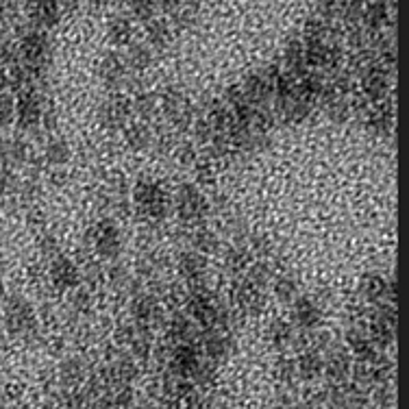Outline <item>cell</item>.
<instances>
[{"label": "cell", "instance_id": "6da1fadb", "mask_svg": "<svg viewBox=\"0 0 409 409\" xmlns=\"http://www.w3.org/2000/svg\"><path fill=\"white\" fill-rule=\"evenodd\" d=\"M133 203L141 216L148 220H164L170 211V199L166 190L155 181H137L133 187Z\"/></svg>", "mask_w": 409, "mask_h": 409}, {"label": "cell", "instance_id": "7a4b0ae2", "mask_svg": "<svg viewBox=\"0 0 409 409\" xmlns=\"http://www.w3.org/2000/svg\"><path fill=\"white\" fill-rule=\"evenodd\" d=\"M174 207L179 211V218L185 222H199L207 213V201L194 185H181L176 192Z\"/></svg>", "mask_w": 409, "mask_h": 409}, {"label": "cell", "instance_id": "3957f363", "mask_svg": "<svg viewBox=\"0 0 409 409\" xmlns=\"http://www.w3.org/2000/svg\"><path fill=\"white\" fill-rule=\"evenodd\" d=\"M360 77H362V90L370 100L381 102L387 96L389 79H387V70L381 63H377L375 59H372L360 72Z\"/></svg>", "mask_w": 409, "mask_h": 409}, {"label": "cell", "instance_id": "277c9868", "mask_svg": "<svg viewBox=\"0 0 409 409\" xmlns=\"http://www.w3.org/2000/svg\"><path fill=\"white\" fill-rule=\"evenodd\" d=\"M94 248L102 259H116L122 242H120V231L111 220H102L94 226Z\"/></svg>", "mask_w": 409, "mask_h": 409}, {"label": "cell", "instance_id": "5b68a950", "mask_svg": "<svg viewBox=\"0 0 409 409\" xmlns=\"http://www.w3.org/2000/svg\"><path fill=\"white\" fill-rule=\"evenodd\" d=\"M22 55L26 59V63L31 65V72L40 75L42 70L46 68V57H48V40L46 35L35 31L31 33L29 38L22 44Z\"/></svg>", "mask_w": 409, "mask_h": 409}, {"label": "cell", "instance_id": "8992f818", "mask_svg": "<svg viewBox=\"0 0 409 409\" xmlns=\"http://www.w3.org/2000/svg\"><path fill=\"white\" fill-rule=\"evenodd\" d=\"M50 279H52V283H55L57 290H72V288L79 286L81 272L68 257L59 255L50 265Z\"/></svg>", "mask_w": 409, "mask_h": 409}, {"label": "cell", "instance_id": "52a82bcc", "mask_svg": "<svg viewBox=\"0 0 409 409\" xmlns=\"http://www.w3.org/2000/svg\"><path fill=\"white\" fill-rule=\"evenodd\" d=\"M346 340H348V346L350 350L355 353V357H357L362 364H372V362H377V348L375 344L370 342V337H368V331H364L362 327H353L346 335Z\"/></svg>", "mask_w": 409, "mask_h": 409}, {"label": "cell", "instance_id": "ba28073f", "mask_svg": "<svg viewBox=\"0 0 409 409\" xmlns=\"http://www.w3.org/2000/svg\"><path fill=\"white\" fill-rule=\"evenodd\" d=\"M129 114H131V107L129 102L124 100V98H109V100H105L102 107H100V122L105 124V127H124L129 120Z\"/></svg>", "mask_w": 409, "mask_h": 409}, {"label": "cell", "instance_id": "9c48e42d", "mask_svg": "<svg viewBox=\"0 0 409 409\" xmlns=\"http://www.w3.org/2000/svg\"><path fill=\"white\" fill-rule=\"evenodd\" d=\"M294 320L300 329L311 331L323 323V311H320V307L311 298H298L294 305Z\"/></svg>", "mask_w": 409, "mask_h": 409}, {"label": "cell", "instance_id": "30bf717a", "mask_svg": "<svg viewBox=\"0 0 409 409\" xmlns=\"http://www.w3.org/2000/svg\"><path fill=\"white\" fill-rule=\"evenodd\" d=\"M385 288L387 279L377 272H368L360 279V296L368 303H381L385 298Z\"/></svg>", "mask_w": 409, "mask_h": 409}, {"label": "cell", "instance_id": "8fae6325", "mask_svg": "<svg viewBox=\"0 0 409 409\" xmlns=\"http://www.w3.org/2000/svg\"><path fill=\"white\" fill-rule=\"evenodd\" d=\"M127 75V65H124V59L116 52H109L102 61H100V79L109 85V87H118Z\"/></svg>", "mask_w": 409, "mask_h": 409}, {"label": "cell", "instance_id": "7c38bea8", "mask_svg": "<svg viewBox=\"0 0 409 409\" xmlns=\"http://www.w3.org/2000/svg\"><path fill=\"white\" fill-rule=\"evenodd\" d=\"M172 366L179 375H192L199 368V353L194 344H179L176 346V353L172 357Z\"/></svg>", "mask_w": 409, "mask_h": 409}, {"label": "cell", "instance_id": "4fadbf2b", "mask_svg": "<svg viewBox=\"0 0 409 409\" xmlns=\"http://www.w3.org/2000/svg\"><path fill=\"white\" fill-rule=\"evenodd\" d=\"M157 314H159V307L155 303V296H151V294L135 296V300H133V318L137 320V325L141 329H146L153 323V318Z\"/></svg>", "mask_w": 409, "mask_h": 409}, {"label": "cell", "instance_id": "5bb4252c", "mask_svg": "<svg viewBox=\"0 0 409 409\" xmlns=\"http://www.w3.org/2000/svg\"><path fill=\"white\" fill-rule=\"evenodd\" d=\"M203 348L207 353V357H211L213 362H220L231 350V340H229V335H224L220 331H209L203 337Z\"/></svg>", "mask_w": 409, "mask_h": 409}, {"label": "cell", "instance_id": "9a60e30c", "mask_svg": "<svg viewBox=\"0 0 409 409\" xmlns=\"http://www.w3.org/2000/svg\"><path fill=\"white\" fill-rule=\"evenodd\" d=\"M61 17V7L55 3H40L33 7V20L40 29H50L59 22Z\"/></svg>", "mask_w": 409, "mask_h": 409}, {"label": "cell", "instance_id": "2e32d148", "mask_svg": "<svg viewBox=\"0 0 409 409\" xmlns=\"http://www.w3.org/2000/svg\"><path fill=\"white\" fill-rule=\"evenodd\" d=\"M362 22L366 24V29H368L370 33L379 31V29L387 22V5H383V3L364 5Z\"/></svg>", "mask_w": 409, "mask_h": 409}, {"label": "cell", "instance_id": "e0dca14e", "mask_svg": "<svg viewBox=\"0 0 409 409\" xmlns=\"http://www.w3.org/2000/svg\"><path fill=\"white\" fill-rule=\"evenodd\" d=\"M146 40H148V48H164L170 42V26L166 20H151L146 24Z\"/></svg>", "mask_w": 409, "mask_h": 409}, {"label": "cell", "instance_id": "ac0fdd59", "mask_svg": "<svg viewBox=\"0 0 409 409\" xmlns=\"http://www.w3.org/2000/svg\"><path fill=\"white\" fill-rule=\"evenodd\" d=\"M42 118V105L35 94H24L20 100V120L24 127H35Z\"/></svg>", "mask_w": 409, "mask_h": 409}, {"label": "cell", "instance_id": "d6986e66", "mask_svg": "<svg viewBox=\"0 0 409 409\" xmlns=\"http://www.w3.org/2000/svg\"><path fill=\"white\" fill-rule=\"evenodd\" d=\"M296 370L300 372V377L305 379H316L320 372H323V360L316 350H307L298 357L296 362Z\"/></svg>", "mask_w": 409, "mask_h": 409}, {"label": "cell", "instance_id": "ffe728a7", "mask_svg": "<svg viewBox=\"0 0 409 409\" xmlns=\"http://www.w3.org/2000/svg\"><path fill=\"white\" fill-rule=\"evenodd\" d=\"M350 370V360L348 355L342 350H335L333 355H329L327 360V375L331 381H342Z\"/></svg>", "mask_w": 409, "mask_h": 409}, {"label": "cell", "instance_id": "44dd1931", "mask_svg": "<svg viewBox=\"0 0 409 409\" xmlns=\"http://www.w3.org/2000/svg\"><path fill=\"white\" fill-rule=\"evenodd\" d=\"M109 38L120 44V46H127L131 44L133 40V22L129 17H116V20L109 22Z\"/></svg>", "mask_w": 409, "mask_h": 409}, {"label": "cell", "instance_id": "7402d4cb", "mask_svg": "<svg viewBox=\"0 0 409 409\" xmlns=\"http://www.w3.org/2000/svg\"><path fill=\"white\" fill-rule=\"evenodd\" d=\"M153 61V52L148 46L144 44H133L129 46V52H127V61H124V65H129L133 70H146Z\"/></svg>", "mask_w": 409, "mask_h": 409}, {"label": "cell", "instance_id": "603a6c76", "mask_svg": "<svg viewBox=\"0 0 409 409\" xmlns=\"http://www.w3.org/2000/svg\"><path fill=\"white\" fill-rule=\"evenodd\" d=\"M151 129L146 127L144 122H133L127 127V139H129V144L135 148V151H141V148H146L151 144Z\"/></svg>", "mask_w": 409, "mask_h": 409}, {"label": "cell", "instance_id": "cb8c5ba5", "mask_svg": "<svg viewBox=\"0 0 409 409\" xmlns=\"http://www.w3.org/2000/svg\"><path fill=\"white\" fill-rule=\"evenodd\" d=\"M46 159H48L50 164H55V166H61V164H65L68 159H70V148H68V144H65L61 137L48 139V144H46Z\"/></svg>", "mask_w": 409, "mask_h": 409}, {"label": "cell", "instance_id": "d4e9b609", "mask_svg": "<svg viewBox=\"0 0 409 409\" xmlns=\"http://www.w3.org/2000/svg\"><path fill=\"white\" fill-rule=\"evenodd\" d=\"M270 342L277 348H286L292 342V327L283 320H277V323L270 325Z\"/></svg>", "mask_w": 409, "mask_h": 409}, {"label": "cell", "instance_id": "484cf974", "mask_svg": "<svg viewBox=\"0 0 409 409\" xmlns=\"http://www.w3.org/2000/svg\"><path fill=\"white\" fill-rule=\"evenodd\" d=\"M275 294L277 298L281 300H294L296 294H298V288H296V281L292 277H277L275 279Z\"/></svg>", "mask_w": 409, "mask_h": 409}, {"label": "cell", "instance_id": "4316f807", "mask_svg": "<svg viewBox=\"0 0 409 409\" xmlns=\"http://www.w3.org/2000/svg\"><path fill=\"white\" fill-rule=\"evenodd\" d=\"M248 283H251L253 288H263V286H268V281H270V270H268V265L265 263H255V265H248Z\"/></svg>", "mask_w": 409, "mask_h": 409}, {"label": "cell", "instance_id": "83f0119b", "mask_svg": "<svg viewBox=\"0 0 409 409\" xmlns=\"http://www.w3.org/2000/svg\"><path fill=\"white\" fill-rule=\"evenodd\" d=\"M224 263H226V268L229 270H233V272H240V270H244L246 265H248V251L246 248H231V251L226 253V259H224Z\"/></svg>", "mask_w": 409, "mask_h": 409}, {"label": "cell", "instance_id": "f1b7e54d", "mask_svg": "<svg viewBox=\"0 0 409 409\" xmlns=\"http://www.w3.org/2000/svg\"><path fill=\"white\" fill-rule=\"evenodd\" d=\"M194 246H196L203 255H207V253H216V248H218V240H216V236L211 233V231L201 229L199 233L194 236Z\"/></svg>", "mask_w": 409, "mask_h": 409}, {"label": "cell", "instance_id": "f546056e", "mask_svg": "<svg viewBox=\"0 0 409 409\" xmlns=\"http://www.w3.org/2000/svg\"><path fill=\"white\" fill-rule=\"evenodd\" d=\"M155 107H157V102H155V96H151V94H141L135 98V109L139 111L141 118H151L155 114Z\"/></svg>", "mask_w": 409, "mask_h": 409}, {"label": "cell", "instance_id": "4dcf8cb0", "mask_svg": "<svg viewBox=\"0 0 409 409\" xmlns=\"http://www.w3.org/2000/svg\"><path fill=\"white\" fill-rule=\"evenodd\" d=\"M131 9H133L137 20H144L148 24L151 20H155V13H157L159 5H153V3H135Z\"/></svg>", "mask_w": 409, "mask_h": 409}, {"label": "cell", "instance_id": "1f68e13d", "mask_svg": "<svg viewBox=\"0 0 409 409\" xmlns=\"http://www.w3.org/2000/svg\"><path fill=\"white\" fill-rule=\"evenodd\" d=\"M61 372H63V375L70 379V383H75V381L81 377V372H83V370H81V364H79L77 360H70V362H65V364H63Z\"/></svg>", "mask_w": 409, "mask_h": 409}, {"label": "cell", "instance_id": "d6a6232c", "mask_svg": "<svg viewBox=\"0 0 409 409\" xmlns=\"http://www.w3.org/2000/svg\"><path fill=\"white\" fill-rule=\"evenodd\" d=\"M279 375H281V379H292V375H294V372H296V364L292 362V360H286V357H283V360H279Z\"/></svg>", "mask_w": 409, "mask_h": 409}, {"label": "cell", "instance_id": "836d02e7", "mask_svg": "<svg viewBox=\"0 0 409 409\" xmlns=\"http://www.w3.org/2000/svg\"><path fill=\"white\" fill-rule=\"evenodd\" d=\"M11 118V98L0 96V122H7Z\"/></svg>", "mask_w": 409, "mask_h": 409}, {"label": "cell", "instance_id": "e575fe53", "mask_svg": "<svg viewBox=\"0 0 409 409\" xmlns=\"http://www.w3.org/2000/svg\"><path fill=\"white\" fill-rule=\"evenodd\" d=\"M75 307L79 311H85L87 307H90V294H87V292H77L75 294Z\"/></svg>", "mask_w": 409, "mask_h": 409}, {"label": "cell", "instance_id": "d590c367", "mask_svg": "<svg viewBox=\"0 0 409 409\" xmlns=\"http://www.w3.org/2000/svg\"><path fill=\"white\" fill-rule=\"evenodd\" d=\"M192 146L190 144H185V146H181L179 148V159H181V162H185V164H190L192 162Z\"/></svg>", "mask_w": 409, "mask_h": 409}]
</instances>
